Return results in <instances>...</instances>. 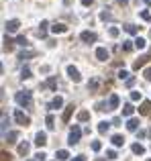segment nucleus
I'll use <instances>...</instances> for the list:
<instances>
[{
	"mask_svg": "<svg viewBox=\"0 0 151 161\" xmlns=\"http://www.w3.org/2000/svg\"><path fill=\"white\" fill-rule=\"evenodd\" d=\"M133 45H135V41H123V49H125V51H131V49H133Z\"/></svg>",
	"mask_w": 151,
	"mask_h": 161,
	"instance_id": "nucleus-33",
	"label": "nucleus"
},
{
	"mask_svg": "<svg viewBox=\"0 0 151 161\" xmlns=\"http://www.w3.org/2000/svg\"><path fill=\"white\" fill-rule=\"evenodd\" d=\"M6 126H8V116H6V112H2V133L6 135Z\"/></svg>",
	"mask_w": 151,
	"mask_h": 161,
	"instance_id": "nucleus-34",
	"label": "nucleus"
},
{
	"mask_svg": "<svg viewBox=\"0 0 151 161\" xmlns=\"http://www.w3.org/2000/svg\"><path fill=\"white\" fill-rule=\"evenodd\" d=\"M14 121L19 122L21 126H29V124H31V118H29L21 108H16V110H14Z\"/></svg>",
	"mask_w": 151,
	"mask_h": 161,
	"instance_id": "nucleus-3",
	"label": "nucleus"
},
{
	"mask_svg": "<svg viewBox=\"0 0 151 161\" xmlns=\"http://www.w3.org/2000/svg\"><path fill=\"white\" fill-rule=\"evenodd\" d=\"M80 137H82V128H80V124H74V126L70 128L68 143H70V145H78V143H80Z\"/></svg>",
	"mask_w": 151,
	"mask_h": 161,
	"instance_id": "nucleus-2",
	"label": "nucleus"
},
{
	"mask_svg": "<svg viewBox=\"0 0 151 161\" xmlns=\"http://www.w3.org/2000/svg\"><path fill=\"white\" fill-rule=\"evenodd\" d=\"M29 161H31V159H29Z\"/></svg>",
	"mask_w": 151,
	"mask_h": 161,
	"instance_id": "nucleus-55",
	"label": "nucleus"
},
{
	"mask_svg": "<svg viewBox=\"0 0 151 161\" xmlns=\"http://www.w3.org/2000/svg\"><path fill=\"white\" fill-rule=\"evenodd\" d=\"M149 37H151V31H149Z\"/></svg>",
	"mask_w": 151,
	"mask_h": 161,
	"instance_id": "nucleus-52",
	"label": "nucleus"
},
{
	"mask_svg": "<svg viewBox=\"0 0 151 161\" xmlns=\"http://www.w3.org/2000/svg\"><path fill=\"white\" fill-rule=\"evenodd\" d=\"M149 133H151V131H149Z\"/></svg>",
	"mask_w": 151,
	"mask_h": 161,
	"instance_id": "nucleus-54",
	"label": "nucleus"
},
{
	"mask_svg": "<svg viewBox=\"0 0 151 161\" xmlns=\"http://www.w3.org/2000/svg\"><path fill=\"white\" fill-rule=\"evenodd\" d=\"M68 31V27L66 25H61V23H55L53 27H51V33H55V35H59V33H66Z\"/></svg>",
	"mask_w": 151,
	"mask_h": 161,
	"instance_id": "nucleus-11",
	"label": "nucleus"
},
{
	"mask_svg": "<svg viewBox=\"0 0 151 161\" xmlns=\"http://www.w3.org/2000/svg\"><path fill=\"white\" fill-rule=\"evenodd\" d=\"M47 27H49V23H47V21H41V29H39V33H37L41 39L47 35Z\"/></svg>",
	"mask_w": 151,
	"mask_h": 161,
	"instance_id": "nucleus-22",
	"label": "nucleus"
},
{
	"mask_svg": "<svg viewBox=\"0 0 151 161\" xmlns=\"http://www.w3.org/2000/svg\"><path fill=\"white\" fill-rule=\"evenodd\" d=\"M131 149H133V153H135V155H145V147H143L141 143H133V147H131Z\"/></svg>",
	"mask_w": 151,
	"mask_h": 161,
	"instance_id": "nucleus-15",
	"label": "nucleus"
},
{
	"mask_svg": "<svg viewBox=\"0 0 151 161\" xmlns=\"http://www.w3.org/2000/svg\"><path fill=\"white\" fill-rule=\"evenodd\" d=\"M113 145L114 147H123V145H125V137H123V135H114L113 137Z\"/></svg>",
	"mask_w": 151,
	"mask_h": 161,
	"instance_id": "nucleus-20",
	"label": "nucleus"
},
{
	"mask_svg": "<svg viewBox=\"0 0 151 161\" xmlns=\"http://www.w3.org/2000/svg\"><path fill=\"white\" fill-rule=\"evenodd\" d=\"M21 78H23V80H29V78H31V70H29V67H23V72H21Z\"/></svg>",
	"mask_w": 151,
	"mask_h": 161,
	"instance_id": "nucleus-35",
	"label": "nucleus"
},
{
	"mask_svg": "<svg viewBox=\"0 0 151 161\" xmlns=\"http://www.w3.org/2000/svg\"><path fill=\"white\" fill-rule=\"evenodd\" d=\"M108 126H110V122H106V121L98 122V133H100V135H106V133H108Z\"/></svg>",
	"mask_w": 151,
	"mask_h": 161,
	"instance_id": "nucleus-19",
	"label": "nucleus"
},
{
	"mask_svg": "<svg viewBox=\"0 0 151 161\" xmlns=\"http://www.w3.org/2000/svg\"><path fill=\"white\" fill-rule=\"evenodd\" d=\"M145 45H147V41L143 39V37H137V39H135V47H137V49H145Z\"/></svg>",
	"mask_w": 151,
	"mask_h": 161,
	"instance_id": "nucleus-26",
	"label": "nucleus"
},
{
	"mask_svg": "<svg viewBox=\"0 0 151 161\" xmlns=\"http://www.w3.org/2000/svg\"><path fill=\"white\" fill-rule=\"evenodd\" d=\"M127 128L135 133V131L139 128V118H129V121H127Z\"/></svg>",
	"mask_w": 151,
	"mask_h": 161,
	"instance_id": "nucleus-13",
	"label": "nucleus"
},
{
	"mask_svg": "<svg viewBox=\"0 0 151 161\" xmlns=\"http://www.w3.org/2000/svg\"><path fill=\"white\" fill-rule=\"evenodd\" d=\"M68 78H70L72 82H76V84H80V82H82V76H80V72L76 70L74 65H68Z\"/></svg>",
	"mask_w": 151,
	"mask_h": 161,
	"instance_id": "nucleus-4",
	"label": "nucleus"
},
{
	"mask_svg": "<svg viewBox=\"0 0 151 161\" xmlns=\"http://www.w3.org/2000/svg\"><path fill=\"white\" fill-rule=\"evenodd\" d=\"M131 100L133 102H139L141 100V92H131Z\"/></svg>",
	"mask_w": 151,
	"mask_h": 161,
	"instance_id": "nucleus-38",
	"label": "nucleus"
},
{
	"mask_svg": "<svg viewBox=\"0 0 151 161\" xmlns=\"http://www.w3.org/2000/svg\"><path fill=\"white\" fill-rule=\"evenodd\" d=\"M70 161H86V157L84 155H78V157H74V159H70Z\"/></svg>",
	"mask_w": 151,
	"mask_h": 161,
	"instance_id": "nucleus-45",
	"label": "nucleus"
},
{
	"mask_svg": "<svg viewBox=\"0 0 151 161\" xmlns=\"http://www.w3.org/2000/svg\"><path fill=\"white\" fill-rule=\"evenodd\" d=\"M100 18H102V21L110 18V12H108V10H102V12H100Z\"/></svg>",
	"mask_w": 151,
	"mask_h": 161,
	"instance_id": "nucleus-42",
	"label": "nucleus"
},
{
	"mask_svg": "<svg viewBox=\"0 0 151 161\" xmlns=\"http://www.w3.org/2000/svg\"><path fill=\"white\" fill-rule=\"evenodd\" d=\"M133 84H135V78H129V80H127V86H129V88H131Z\"/></svg>",
	"mask_w": 151,
	"mask_h": 161,
	"instance_id": "nucleus-47",
	"label": "nucleus"
},
{
	"mask_svg": "<svg viewBox=\"0 0 151 161\" xmlns=\"http://www.w3.org/2000/svg\"><path fill=\"white\" fill-rule=\"evenodd\" d=\"M80 39L84 41V43H94V41H96V33H92V31H84V33L80 35Z\"/></svg>",
	"mask_w": 151,
	"mask_h": 161,
	"instance_id": "nucleus-6",
	"label": "nucleus"
},
{
	"mask_svg": "<svg viewBox=\"0 0 151 161\" xmlns=\"http://www.w3.org/2000/svg\"><path fill=\"white\" fill-rule=\"evenodd\" d=\"M139 14H141V18H143L145 23H151V14H149V12H147V10H141Z\"/></svg>",
	"mask_w": 151,
	"mask_h": 161,
	"instance_id": "nucleus-36",
	"label": "nucleus"
},
{
	"mask_svg": "<svg viewBox=\"0 0 151 161\" xmlns=\"http://www.w3.org/2000/svg\"><path fill=\"white\" fill-rule=\"evenodd\" d=\"M45 122H47V128H55V116L53 114H47Z\"/></svg>",
	"mask_w": 151,
	"mask_h": 161,
	"instance_id": "nucleus-27",
	"label": "nucleus"
},
{
	"mask_svg": "<svg viewBox=\"0 0 151 161\" xmlns=\"http://www.w3.org/2000/svg\"><path fill=\"white\" fill-rule=\"evenodd\" d=\"M125 31H127V33H131V35H137V33H139V29H137L135 25H131V23H129V25H125Z\"/></svg>",
	"mask_w": 151,
	"mask_h": 161,
	"instance_id": "nucleus-28",
	"label": "nucleus"
},
{
	"mask_svg": "<svg viewBox=\"0 0 151 161\" xmlns=\"http://www.w3.org/2000/svg\"><path fill=\"white\" fill-rule=\"evenodd\" d=\"M145 2H147V4H151V0H145Z\"/></svg>",
	"mask_w": 151,
	"mask_h": 161,
	"instance_id": "nucleus-50",
	"label": "nucleus"
},
{
	"mask_svg": "<svg viewBox=\"0 0 151 161\" xmlns=\"http://www.w3.org/2000/svg\"><path fill=\"white\" fill-rule=\"evenodd\" d=\"M45 157H47V155H45L43 151H39L37 155H35V159H37V161H43V159H45Z\"/></svg>",
	"mask_w": 151,
	"mask_h": 161,
	"instance_id": "nucleus-44",
	"label": "nucleus"
},
{
	"mask_svg": "<svg viewBox=\"0 0 151 161\" xmlns=\"http://www.w3.org/2000/svg\"><path fill=\"white\" fill-rule=\"evenodd\" d=\"M118 80H129V72L120 70V72H118Z\"/></svg>",
	"mask_w": 151,
	"mask_h": 161,
	"instance_id": "nucleus-40",
	"label": "nucleus"
},
{
	"mask_svg": "<svg viewBox=\"0 0 151 161\" xmlns=\"http://www.w3.org/2000/svg\"><path fill=\"white\" fill-rule=\"evenodd\" d=\"M16 139H19V133H16V131H10V133L6 135V141H8V143H16Z\"/></svg>",
	"mask_w": 151,
	"mask_h": 161,
	"instance_id": "nucleus-25",
	"label": "nucleus"
},
{
	"mask_svg": "<svg viewBox=\"0 0 151 161\" xmlns=\"http://www.w3.org/2000/svg\"><path fill=\"white\" fill-rule=\"evenodd\" d=\"M45 143H47V133L39 131L37 135H35V145H39V147H43Z\"/></svg>",
	"mask_w": 151,
	"mask_h": 161,
	"instance_id": "nucleus-8",
	"label": "nucleus"
},
{
	"mask_svg": "<svg viewBox=\"0 0 151 161\" xmlns=\"http://www.w3.org/2000/svg\"><path fill=\"white\" fill-rule=\"evenodd\" d=\"M147 161H151V159H147Z\"/></svg>",
	"mask_w": 151,
	"mask_h": 161,
	"instance_id": "nucleus-53",
	"label": "nucleus"
},
{
	"mask_svg": "<svg viewBox=\"0 0 151 161\" xmlns=\"http://www.w3.org/2000/svg\"><path fill=\"white\" fill-rule=\"evenodd\" d=\"M0 157H2V161H10V155H6V153H2Z\"/></svg>",
	"mask_w": 151,
	"mask_h": 161,
	"instance_id": "nucleus-48",
	"label": "nucleus"
},
{
	"mask_svg": "<svg viewBox=\"0 0 151 161\" xmlns=\"http://www.w3.org/2000/svg\"><path fill=\"white\" fill-rule=\"evenodd\" d=\"M88 90H90V92H96V90H98V80H90L88 82Z\"/></svg>",
	"mask_w": 151,
	"mask_h": 161,
	"instance_id": "nucleus-31",
	"label": "nucleus"
},
{
	"mask_svg": "<svg viewBox=\"0 0 151 161\" xmlns=\"http://www.w3.org/2000/svg\"><path fill=\"white\" fill-rule=\"evenodd\" d=\"M78 121L80 122L90 121V112H88V110H80V112H78Z\"/></svg>",
	"mask_w": 151,
	"mask_h": 161,
	"instance_id": "nucleus-23",
	"label": "nucleus"
},
{
	"mask_svg": "<svg viewBox=\"0 0 151 161\" xmlns=\"http://www.w3.org/2000/svg\"><path fill=\"white\" fill-rule=\"evenodd\" d=\"M16 43H19L21 47H27V45H29V41H27L25 35H19V37H16Z\"/></svg>",
	"mask_w": 151,
	"mask_h": 161,
	"instance_id": "nucleus-32",
	"label": "nucleus"
},
{
	"mask_svg": "<svg viewBox=\"0 0 151 161\" xmlns=\"http://www.w3.org/2000/svg\"><path fill=\"white\" fill-rule=\"evenodd\" d=\"M98 161H104V159H98Z\"/></svg>",
	"mask_w": 151,
	"mask_h": 161,
	"instance_id": "nucleus-51",
	"label": "nucleus"
},
{
	"mask_svg": "<svg viewBox=\"0 0 151 161\" xmlns=\"http://www.w3.org/2000/svg\"><path fill=\"white\" fill-rule=\"evenodd\" d=\"M118 33H120V31H118V27H110V31H108V35H110V37H118Z\"/></svg>",
	"mask_w": 151,
	"mask_h": 161,
	"instance_id": "nucleus-39",
	"label": "nucleus"
},
{
	"mask_svg": "<svg viewBox=\"0 0 151 161\" xmlns=\"http://www.w3.org/2000/svg\"><path fill=\"white\" fill-rule=\"evenodd\" d=\"M29 151H31V145H29V143H27V141H25V143H21V145H19V155H23V157H25V155H27V153H29Z\"/></svg>",
	"mask_w": 151,
	"mask_h": 161,
	"instance_id": "nucleus-14",
	"label": "nucleus"
},
{
	"mask_svg": "<svg viewBox=\"0 0 151 161\" xmlns=\"http://www.w3.org/2000/svg\"><path fill=\"white\" fill-rule=\"evenodd\" d=\"M10 49H12V39L6 35V37H4V51H10Z\"/></svg>",
	"mask_w": 151,
	"mask_h": 161,
	"instance_id": "nucleus-30",
	"label": "nucleus"
},
{
	"mask_svg": "<svg viewBox=\"0 0 151 161\" xmlns=\"http://www.w3.org/2000/svg\"><path fill=\"white\" fill-rule=\"evenodd\" d=\"M133 112H135L133 104H125L123 106V116H133Z\"/></svg>",
	"mask_w": 151,
	"mask_h": 161,
	"instance_id": "nucleus-21",
	"label": "nucleus"
},
{
	"mask_svg": "<svg viewBox=\"0 0 151 161\" xmlns=\"http://www.w3.org/2000/svg\"><path fill=\"white\" fill-rule=\"evenodd\" d=\"M114 108H118V96L116 94H113L108 98V110H114Z\"/></svg>",
	"mask_w": 151,
	"mask_h": 161,
	"instance_id": "nucleus-16",
	"label": "nucleus"
},
{
	"mask_svg": "<svg viewBox=\"0 0 151 161\" xmlns=\"http://www.w3.org/2000/svg\"><path fill=\"white\" fill-rule=\"evenodd\" d=\"M116 2H118V4H127L129 0H116Z\"/></svg>",
	"mask_w": 151,
	"mask_h": 161,
	"instance_id": "nucleus-49",
	"label": "nucleus"
},
{
	"mask_svg": "<svg viewBox=\"0 0 151 161\" xmlns=\"http://www.w3.org/2000/svg\"><path fill=\"white\" fill-rule=\"evenodd\" d=\"M106 157H108V159H116V151H113V149L106 151Z\"/></svg>",
	"mask_w": 151,
	"mask_h": 161,
	"instance_id": "nucleus-43",
	"label": "nucleus"
},
{
	"mask_svg": "<svg viewBox=\"0 0 151 161\" xmlns=\"http://www.w3.org/2000/svg\"><path fill=\"white\" fill-rule=\"evenodd\" d=\"M14 100H16L19 106H31V102H33V94H31V90H21V92L14 94Z\"/></svg>",
	"mask_w": 151,
	"mask_h": 161,
	"instance_id": "nucleus-1",
	"label": "nucleus"
},
{
	"mask_svg": "<svg viewBox=\"0 0 151 161\" xmlns=\"http://www.w3.org/2000/svg\"><path fill=\"white\" fill-rule=\"evenodd\" d=\"M61 106H63V98H61V96H55V98L51 100V104H49V108H53V110H55V108H61Z\"/></svg>",
	"mask_w": 151,
	"mask_h": 161,
	"instance_id": "nucleus-12",
	"label": "nucleus"
},
{
	"mask_svg": "<svg viewBox=\"0 0 151 161\" xmlns=\"http://www.w3.org/2000/svg\"><path fill=\"white\" fill-rule=\"evenodd\" d=\"M96 57H98L100 61H106V59H108V49H104V47H98V49H96Z\"/></svg>",
	"mask_w": 151,
	"mask_h": 161,
	"instance_id": "nucleus-10",
	"label": "nucleus"
},
{
	"mask_svg": "<svg viewBox=\"0 0 151 161\" xmlns=\"http://www.w3.org/2000/svg\"><path fill=\"white\" fill-rule=\"evenodd\" d=\"M92 2H94V0H82V4H84V6H92Z\"/></svg>",
	"mask_w": 151,
	"mask_h": 161,
	"instance_id": "nucleus-46",
	"label": "nucleus"
},
{
	"mask_svg": "<svg viewBox=\"0 0 151 161\" xmlns=\"http://www.w3.org/2000/svg\"><path fill=\"white\" fill-rule=\"evenodd\" d=\"M100 149H102V143H100V141H92V151H96V153H98Z\"/></svg>",
	"mask_w": 151,
	"mask_h": 161,
	"instance_id": "nucleus-37",
	"label": "nucleus"
},
{
	"mask_svg": "<svg viewBox=\"0 0 151 161\" xmlns=\"http://www.w3.org/2000/svg\"><path fill=\"white\" fill-rule=\"evenodd\" d=\"M72 112H74V104H70V106L63 110V116H61V121H63V122H70V116H72Z\"/></svg>",
	"mask_w": 151,
	"mask_h": 161,
	"instance_id": "nucleus-17",
	"label": "nucleus"
},
{
	"mask_svg": "<svg viewBox=\"0 0 151 161\" xmlns=\"http://www.w3.org/2000/svg\"><path fill=\"white\" fill-rule=\"evenodd\" d=\"M147 61H151V53H149V55H143V57H139V59L133 63V67H135V70H139V67H143Z\"/></svg>",
	"mask_w": 151,
	"mask_h": 161,
	"instance_id": "nucleus-9",
	"label": "nucleus"
},
{
	"mask_svg": "<svg viewBox=\"0 0 151 161\" xmlns=\"http://www.w3.org/2000/svg\"><path fill=\"white\" fill-rule=\"evenodd\" d=\"M143 76H145V80H149V82H151V65H149V67H145Z\"/></svg>",
	"mask_w": 151,
	"mask_h": 161,
	"instance_id": "nucleus-41",
	"label": "nucleus"
},
{
	"mask_svg": "<svg viewBox=\"0 0 151 161\" xmlns=\"http://www.w3.org/2000/svg\"><path fill=\"white\" fill-rule=\"evenodd\" d=\"M55 157H57V161H68L70 153H68L66 149H59V151H55Z\"/></svg>",
	"mask_w": 151,
	"mask_h": 161,
	"instance_id": "nucleus-18",
	"label": "nucleus"
},
{
	"mask_svg": "<svg viewBox=\"0 0 151 161\" xmlns=\"http://www.w3.org/2000/svg\"><path fill=\"white\" fill-rule=\"evenodd\" d=\"M4 27H6V31H8V33H16V31H19V27H21V23H19L16 18H10V21H6V25H4Z\"/></svg>",
	"mask_w": 151,
	"mask_h": 161,
	"instance_id": "nucleus-5",
	"label": "nucleus"
},
{
	"mask_svg": "<svg viewBox=\"0 0 151 161\" xmlns=\"http://www.w3.org/2000/svg\"><path fill=\"white\" fill-rule=\"evenodd\" d=\"M139 112L141 114H151V102H143L141 108H139Z\"/></svg>",
	"mask_w": 151,
	"mask_h": 161,
	"instance_id": "nucleus-24",
	"label": "nucleus"
},
{
	"mask_svg": "<svg viewBox=\"0 0 151 161\" xmlns=\"http://www.w3.org/2000/svg\"><path fill=\"white\" fill-rule=\"evenodd\" d=\"M37 53L35 51H23V53H19V59H29V57H35Z\"/></svg>",
	"mask_w": 151,
	"mask_h": 161,
	"instance_id": "nucleus-29",
	"label": "nucleus"
},
{
	"mask_svg": "<svg viewBox=\"0 0 151 161\" xmlns=\"http://www.w3.org/2000/svg\"><path fill=\"white\" fill-rule=\"evenodd\" d=\"M45 88H49V90H55V88H57V78H55V76H51V78L45 82V84H41V90H45Z\"/></svg>",
	"mask_w": 151,
	"mask_h": 161,
	"instance_id": "nucleus-7",
	"label": "nucleus"
}]
</instances>
